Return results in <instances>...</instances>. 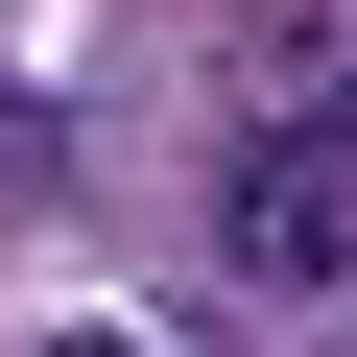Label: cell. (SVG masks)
I'll return each instance as SVG.
<instances>
[{
  "label": "cell",
  "mask_w": 357,
  "mask_h": 357,
  "mask_svg": "<svg viewBox=\"0 0 357 357\" xmlns=\"http://www.w3.org/2000/svg\"><path fill=\"white\" fill-rule=\"evenodd\" d=\"M215 286L238 310H357V143L333 119H262L215 167Z\"/></svg>",
  "instance_id": "6da1fadb"
},
{
  "label": "cell",
  "mask_w": 357,
  "mask_h": 357,
  "mask_svg": "<svg viewBox=\"0 0 357 357\" xmlns=\"http://www.w3.org/2000/svg\"><path fill=\"white\" fill-rule=\"evenodd\" d=\"M48 357H143V333H48Z\"/></svg>",
  "instance_id": "7a4b0ae2"
}]
</instances>
